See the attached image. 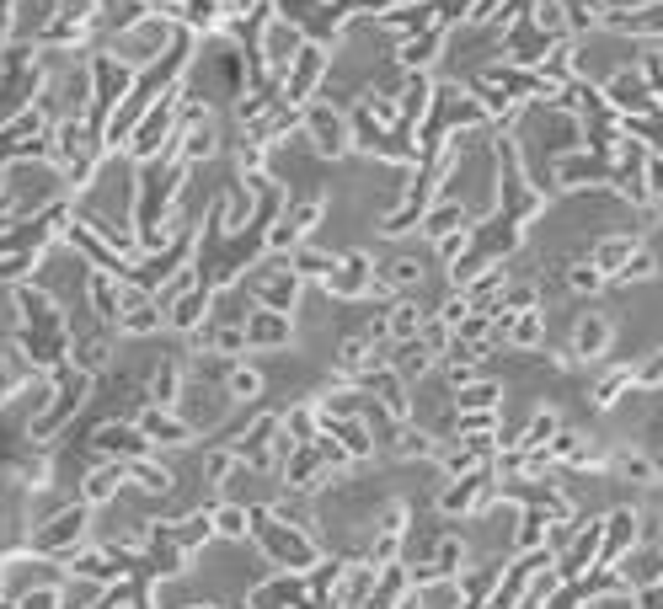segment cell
Returning a JSON list of instances; mask_svg holds the SVG:
<instances>
[{
	"mask_svg": "<svg viewBox=\"0 0 663 609\" xmlns=\"http://www.w3.org/2000/svg\"><path fill=\"white\" fill-rule=\"evenodd\" d=\"M583 353H599V342H605V326H599V321H589V326H583Z\"/></svg>",
	"mask_w": 663,
	"mask_h": 609,
	"instance_id": "6da1fadb",
	"label": "cell"
}]
</instances>
